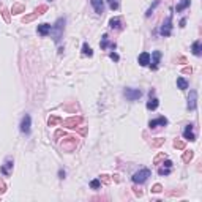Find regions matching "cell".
Masks as SVG:
<instances>
[{
    "mask_svg": "<svg viewBox=\"0 0 202 202\" xmlns=\"http://www.w3.org/2000/svg\"><path fill=\"white\" fill-rule=\"evenodd\" d=\"M63 27H65V19H63V18L57 19L55 25H54V27H52V30H50V33H52V36H54V41H55V43H59V41H60V38H62Z\"/></svg>",
    "mask_w": 202,
    "mask_h": 202,
    "instance_id": "1",
    "label": "cell"
},
{
    "mask_svg": "<svg viewBox=\"0 0 202 202\" xmlns=\"http://www.w3.org/2000/svg\"><path fill=\"white\" fill-rule=\"evenodd\" d=\"M149 177H150V169H141L133 175V182L134 183H144Z\"/></svg>",
    "mask_w": 202,
    "mask_h": 202,
    "instance_id": "2",
    "label": "cell"
},
{
    "mask_svg": "<svg viewBox=\"0 0 202 202\" xmlns=\"http://www.w3.org/2000/svg\"><path fill=\"white\" fill-rule=\"evenodd\" d=\"M123 95L126 96V100H130V101H136V100H139L141 96H142V92H141L139 89H125Z\"/></svg>",
    "mask_w": 202,
    "mask_h": 202,
    "instance_id": "3",
    "label": "cell"
},
{
    "mask_svg": "<svg viewBox=\"0 0 202 202\" xmlns=\"http://www.w3.org/2000/svg\"><path fill=\"white\" fill-rule=\"evenodd\" d=\"M160 33L163 36H171V33H172V18H171V16L166 19V21H164V24L161 25Z\"/></svg>",
    "mask_w": 202,
    "mask_h": 202,
    "instance_id": "4",
    "label": "cell"
},
{
    "mask_svg": "<svg viewBox=\"0 0 202 202\" xmlns=\"http://www.w3.org/2000/svg\"><path fill=\"white\" fill-rule=\"evenodd\" d=\"M30 125H32V119H30L29 114H25L21 120V131L24 134H29L30 133Z\"/></svg>",
    "mask_w": 202,
    "mask_h": 202,
    "instance_id": "5",
    "label": "cell"
},
{
    "mask_svg": "<svg viewBox=\"0 0 202 202\" xmlns=\"http://www.w3.org/2000/svg\"><path fill=\"white\" fill-rule=\"evenodd\" d=\"M197 107V92L196 90H191L190 96H188V109L194 111Z\"/></svg>",
    "mask_w": 202,
    "mask_h": 202,
    "instance_id": "6",
    "label": "cell"
},
{
    "mask_svg": "<svg viewBox=\"0 0 202 202\" xmlns=\"http://www.w3.org/2000/svg\"><path fill=\"white\" fill-rule=\"evenodd\" d=\"M194 126L193 125H186L183 130V137L186 141H196V134H194Z\"/></svg>",
    "mask_w": 202,
    "mask_h": 202,
    "instance_id": "7",
    "label": "cell"
},
{
    "mask_svg": "<svg viewBox=\"0 0 202 202\" xmlns=\"http://www.w3.org/2000/svg\"><path fill=\"white\" fill-rule=\"evenodd\" d=\"M46 10H48V8H46L44 5H43V6H38V8H36L35 11H33V14H30V16H25V18H24V22H30V21H33V19L36 18V16L43 14V13H44Z\"/></svg>",
    "mask_w": 202,
    "mask_h": 202,
    "instance_id": "8",
    "label": "cell"
},
{
    "mask_svg": "<svg viewBox=\"0 0 202 202\" xmlns=\"http://www.w3.org/2000/svg\"><path fill=\"white\" fill-rule=\"evenodd\" d=\"M81 122H82V117H71V119L65 120V122H63V125L68 126V128H76Z\"/></svg>",
    "mask_w": 202,
    "mask_h": 202,
    "instance_id": "9",
    "label": "cell"
},
{
    "mask_svg": "<svg viewBox=\"0 0 202 202\" xmlns=\"http://www.w3.org/2000/svg\"><path fill=\"white\" fill-rule=\"evenodd\" d=\"M90 3H92V6L95 8V11L98 13V14H103V11H104V0H90Z\"/></svg>",
    "mask_w": 202,
    "mask_h": 202,
    "instance_id": "10",
    "label": "cell"
},
{
    "mask_svg": "<svg viewBox=\"0 0 202 202\" xmlns=\"http://www.w3.org/2000/svg\"><path fill=\"white\" fill-rule=\"evenodd\" d=\"M50 30H52V25H49V24H40L38 29H36V32H38V35L46 36V35H49V33H50Z\"/></svg>",
    "mask_w": 202,
    "mask_h": 202,
    "instance_id": "11",
    "label": "cell"
},
{
    "mask_svg": "<svg viewBox=\"0 0 202 202\" xmlns=\"http://www.w3.org/2000/svg\"><path fill=\"white\" fill-rule=\"evenodd\" d=\"M137 62H139L141 66H147L150 65V54L149 52H142L139 57H137Z\"/></svg>",
    "mask_w": 202,
    "mask_h": 202,
    "instance_id": "12",
    "label": "cell"
},
{
    "mask_svg": "<svg viewBox=\"0 0 202 202\" xmlns=\"http://www.w3.org/2000/svg\"><path fill=\"white\" fill-rule=\"evenodd\" d=\"M160 59H161V52L160 50H153L152 54V70H156L158 68V63H160Z\"/></svg>",
    "mask_w": 202,
    "mask_h": 202,
    "instance_id": "13",
    "label": "cell"
},
{
    "mask_svg": "<svg viewBox=\"0 0 202 202\" xmlns=\"http://www.w3.org/2000/svg\"><path fill=\"white\" fill-rule=\"evenodd\" d=\"M100 46H101V49H107V48H111V49H115V43H109V36H107V35H103V38H101V43H100Z\"/></svg>",
    "mask_w": 202,
    "mask_h": 202,
    "instance_id": "14",
    "label": "cell"
},
{
    "mask_svg": "<svg viewBox=\"0 0 202 202\" xmlns=\"http://www.w3.org/2000/svg\"><path fill=\"white\" fill-rule=\"evenodd\" d=\"M158 125L166 126L167 125V119H166V117H160V119H156V120H150V122H149V126L150 128H156Z\"/></svg>",
    "mask_w": 202,
    "mask_h": 202,
    "instance_id": "15",
    "label": "cell"
},
{
    "mask_svg": "<svg viewBox=\"0 0 202 202\" xmlns=\"http://www.w3.org/2000/svg\"><path fill=\"white\" fill-rule=\"evenodd\" d=\"M191 50H193V54H194L196 57H199L201 54H202V43L199 41V40L193 43V46H191Z\"/></svg>",
    "mask_w": 202,
    "mask_h": 202,
    "instance_id": "16",
    "label": "cell"
},
{
    "mask_svg": "<svg viewBox=\"0 0 202 202\" xmlns=\"http://www.w3.org/2000/svg\"><path fill=\"white\" fill-rule=\"evenodd\" d=\"M13 167V160L11 158H8V160L5 161V164L2 166V174L3 175H10V169Z\"/></svg>",
    "mask_w": 202,
    "mask_h": 202,
    "instance_id": "17",
    "label": "cell"
},
{
    "mask_svg": "<svg viewBox=\"0 0 202 202\" xmlns=\"http://www.w3.org/2000/svg\"><path fill=\"white\" fill-rule=\"evenodd\" d=\"M158 104H160L158 98H155V96H150L149 103H147V109H149V111H155V109L158 107Z\"/></svg>",
    "mask_w": 202,
    "mask_h": 202,
    "instance_id": "18",
    "label": "cell"
},
{
    "mask_svg": "<svg viewBox=\"0 0 202 202\" xmlns=\"http://www.w3.org/2000/svg\"><path fill=\"white\" fill-rule=\"evenodd\" d=\"M188 6H190V0H180V3L175 6V11L180 13V11H183L185 8H188Z\"/></svg>",
    "mask_w": 202,
    "mask_h": 202,
    "instance_id": "19",
    "label": "cell"
},
{
    "mask_svg": "<svg viewBox=\"0 0 202 202\" xmlns=\"http://www.w3.org/2000/svg\"><path fill=\"white\" fill-rule=\"evenodd\" d=\"M177 87H178L180 90H186V89H188L186 79H183V77H177Z\"/></svg>",
    "mask_w": 202,
    "mask_h": 202,
    "instance_id": "20",
    "label": "cell"
},
{
    "mask_svg": "<svg viewBox=\"0 0 202 202\" xmlns=\"http://www.w3.org/2000/svg\"><path fill=\"white\" fill-rule=\"evenodd\" d=\"M109 27L111 29H122V25H120V19L119 18H112L109 21Z\"/></svg>",
    "mask_w": 202,
    "mask_h": 202,
    "instance_id": "21",
    "label": "cell"
},
{
    "mask_svg": "<svg viewBox=\"0 0 202 202\" xmlns=\"http://www.w3.org/2000/svg\"><path fill=\"white\" fill-rule=\"evenodd\" d=\"M82 54H84V55H89V57L93 55V50H92V48H90L87 43H84V44H82Z\"/></svg>",
    "mask_w": 202,
    "mask_h": 202,
    "instance_id": "22",
    "label": "cell"
},
{
    "mask_svg": "<svg viewBox=\"0 0 202 202\" xmlns=\"http://www.w3.org/2000/svg\"><path fill=\"white\" fill-rule=\"evenodd\" d=\"M171 171H172V167L163 166V167H160V169H158V174H160V175H169Z\"/></svg>",
    "mask_w": 202,
    "mask_h": 202,
    "instance_id": "23",
    "label": "cell"
},
{
    "mask_svg": "<svg viewBox=\"0 0 202 202\" xmlns=\"http://www.w3.org/2000/svg\"><path fill=\"white\" fill-rule=\"evenodd\" d=\"M107 5H109V8L114 11V10H117V8H119L120 2H119V0H107Z\"/></svg>",
    "mask_w": 202,
    "mask_h": 202,
    "instance_id": "24",
    "label": "cell"
},
{
    "mask_svg": "<svg viewBox=\"0 0 202 202\" xmlns=\"http://www.w3.org/2000/svg\"><path fill=\"white\" fill-rule=\"evenodd\" d=\"M100 186H101V182L98 180V178H95V180L90 182V188H92V190H100Z\"/></svg>",
    "mask_w": 202,
    "mask_h": 202,
    "instance_id": "25",
    "label": "cell"
},
{
    "mask_svg": "<svg viewBox=\"0 0 202 202\" xmlns=\"http://www.w3.org/2000/svg\"><path fill=\"white\" fill-rule=\"evenodd\" d=\"M11 11L14 13V14H16V13H22V11H24V5H21V3H16V5L13 6Z\"/></svg>",
    "mask_w": 202,
    "mask_h": 202,
    "instance_id": "26",
    "label": "cell"
},
{
    "mask_svg": "<svg viewBox=\"0 0 202 202\" xmlns=\"http://www.w3.org/2000/svg\"><path fill=\"white\" fill-rule=\"evenodd\" d=\"M158 3H160V0H155V3H153V5H152V6H150V8H149V10H147V13H145V16H147V18H149V16H152V13H153V10H155V6H156V5H158Z\"/></svg>",
    "mask_w": 202,
    "mask_h": 202,
    "instance_id": "27",
    "label": "cell"
},
{
    "mask_svg": "<svg viewBox=\"0 0 202 202\" xmlns=\"http://www.w3.org/2000/svg\"><path fill=\"white\" fill-rule=\"evenodd\" d=\"M62 120L59 119V117H50L49 119V126H54V125H57V123H60Z\"/></svg>",
    "mask_w": 202,
    "mask_h": 202,
    "instance_id": "28",
    "label": "cell"
},
{
    "mask_svg": "<svg viewBox=\"0 0 202 202\" xmlns=\"http://www.w3.org/2000/svg\"><path fill=\"white\" fill-rule=\"evenodd\" d=\"M191 158H193V152H186V153H185L183 155V161H185V163H188V161H190L191 160Z\"/></svg>",
    "mask_w": 202,
    "mask_h": 202,
    "instance_id": "29",
    "label": "cell"
},
{
    "mask_svg": "<svg viewBox=\"0 0 202 202\" xmlns=\"http://www.w3.org/2000/svg\"><path fill=\"white\" fill-rule=\"evenodd\" d=\"M164 142V139H161V137H158L156 141H153V142H152V145L153 147H158V145H161V144Z\"/></svg>",
    "mask_w": 202,
    "mask_h": 202,
    "instance_id": "30",
    "label": "cell"
},
{
    "mask_svg": "<svg viewBox=\"0 0 202 202\" xmlns=\"http://www.w3.org/2000/svg\"><path fill=\"white\" fill-rule=\"evenodd\" d=\"M109 57H111V60H114V62H119V54H115V52H111L109 54Z\"/></svg>",
    "mask_w": 202,
    "mask_h": 202,
    "instance_id": "31",
    "label": "cell"
},
{
    "mask_svg": "<svg viewBox=\"0 0 202 202\" xmlns=\"http://www.w3.org/2000/svg\"><path fill=\"white\" fill-rule=\"evenodd\" d=\"M174 147H175V149H183L185 144H183V142H180V141H175V142H174Z\"/></svg>",
    "mask_w": 202,
    "mask_h": 202,
    "instance_id": "32",
    "label": "cell"
},
{
    "mask_svg": "<svg viewBox=\"0 0 202 202\" xmlns=\"http://www.w3.org/2000/svg\"><path fill=\"white\" fill-rule=\"evenodd\" d=\"M163 158H166V155H164V153H160L156 158H155V163H160V160H163Z\"/></svg>",
    "mask_w": 202,
    "mask_h": 202,
    "instance_id": "33",
    "label": "cell"
},
{
    "mask_svg": "<svg viewBox=\"0 0 202 202\" xmlns=\"http://www.w3.org/2000/svg\"><path fill=\"white\" fill-rule=\"evenodd\" d=\"M152 191H155V193H160V191H161V185H155Z\"/></svg>",
    "mask_w": 202,
    "mask_h": 202,
    "instance_id": "34",
    "label": "cell"
},
{
    "mask_svg": "<svg viewBox=\"0 0 202 202\" xmlns=\"http://www.w3.org/2000/svg\"><path fill=\"white\" fill-rule=\"evenodd\" d=\"M3 18H5V21H10V16H8V11H3Z\"/></svg>",
    "mask_w": 202,
    "mask_h": 202,
    "instance_id": "35",
    "label": "cell"
},
{
    "mask_svg": "<svg viewBox=\"0 0 202 202\" xmlns=\"http://www.w3.org/2000/svg\"><path fill=\"white\" fill-rule=\"evenodd\" d=\"M59 177L60 178H65V171H59Z\"/></svg>",
    "mask_w": 202,
    "mask_h": 202,
    "instance_id": "36",
    "label": "cell"
},
{
    "mask_svg": "<svg viewBox=\"0 0 202 202\" xmlns=\"http://www.w3.org/2000/svg\"><path fill=\"white\" fill-rule=\"evenodd\" d=\"M185 24H186V19H182V21H180V27H185Z\"/></svg>",
    "mask_w": 202,
    "mask_h": 202,
    "instance_id": "37",
    "label": "cell"
}]
</instances>
